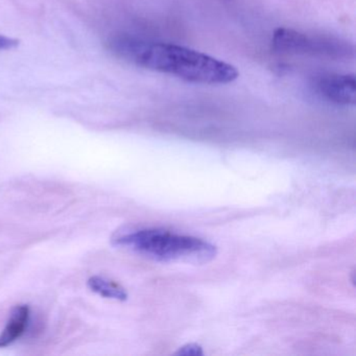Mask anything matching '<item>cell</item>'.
<instances>
[{"label":"cell","instance_id":"1","mask_svg":"<svg viewBox=\"0 0 356 356\" xmlns=\"http://www.w3.org/2000/svg\"><path fill=\"white\" fill-rule=\"evenodd\" d=\"M108 44L120 59L189 83L229 84L239 76L231 64L180 45L147 42L124 34L112 37Z\"/></svg>","mask_w":356,"mask_h":356},{"label":"cell","instance_id":"2","mask_svg":"<svg viewBox=\"0 0 356 356\" xmlns=\"http://www.w3.org/2000/svg\"><path fill=\"white\" fill-rule=\"evenodd\" d=\"M120 247L158 261L207 264L216 258V245L189 235L177 234L164 229H141L115 239Z\"/></svg>","mask_w":356,"mask_h":356},{"label":"cell","instance_id":"3","mask_svg":"<svg viewBox=\"0 0 356 356\" xmlns=\"http://www.w3.org/2000/svg\"><path fill=\"white\" fill-rule=\"evenodd\" d=\"M273 47L281 53L348 57L352 49L346 42L328 37L310 36L291 29L280 28L273 35Z\"/></svg>","mask_w":356,"mask_h":356},{"label":"cell","instance_id":"4","mask_svg":"<svg viewBox=\"0 0 356 356\" xmlns=\"http://www.w3.org/2000/svg\"><path fill=\"white\" fill-rule=\"evenodd\" d=\"M318 92L337 105H355L356 81L354 74H327L316 82Z\"/></svg>","mask_w":356,"mask_h":356},{"label":"cell","instance_id":"5","mask_svg":"<svg viewBox=\"0 0 356 356\" xmlns=\"http://www.w3.org/2000/svg\"><path fill=\"white\" fill-rule=\"evenodd\" d=\"M30 322V307L18 305L12 310L11 316L3 332L0 333V348L8 347L24 335Z\"/></svg>","mask_w":356,"mask_h":356},{"label":"cell","instance_id":"6","mask_svg":"<svg viewBox=\"0 0 356 356\" xmlns=\"http://www.w3.org/2000/svg\"><path fill=\"white\" fill-rule=\"evenodd\" d=\"M88 286L91 291L108 299L118 300V301H126L128 299V293L122 286L104 277H91L88 280Z\"/></svg>","mask_w":356,"mask_h":356},{"label":"cell","instance_id":"7","mask_svg":"<svg viewBox=\"0 0 356 356\" xmlns=\"http://www.w3.org/2000/svg\"><path fill=\"white\" fill-rule=\"evenodd\" d=\"M175 354H176V355L202 356L204 355V352L201 346L197 345V343H187V345L179 348L178 351Z\"/></svg>","mask_w":356,"mask_h":356},{"label":"cell","instance_id":"8","mask_svg":"<svg viewBox=\"0 0 356 356\" xmlns=\"http://www.w3.org/2000/svg\"><path fill=\"white\" fill-rule=\"evenodd\" d=\"M19 45L18 39L12 38V37L0 35V51H9L14 49Z\"/></svg>","mask_w":356,"mask_h":356}]
</instances>
